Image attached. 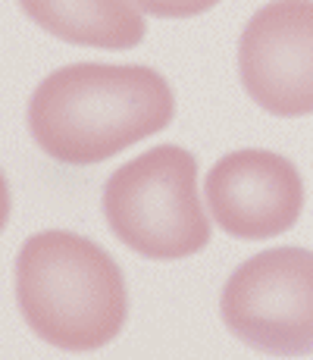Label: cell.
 I'll return each mask as SVG.
<instances>
[{
    "instance_id": "6da1fadb",
    "label": "cell",
    "mask_w": 313,
    "mask_h": 360,
    "mask_svg": "<svg viewBox=\"0 0 313 360\" xmlns=\"http://www.w3.org/2000/svg\"><path fill=\"white\" fill-rule=\"evenodd\" d=\"M176 116L170 82L138 63H69L41 79L25 122L41 150L66 166H94L157 135Z\"/></svg>"
},
{
    "instance_id": "7a4b0ae2",
    "label": "cell",
    "mask_w": 313,
    "mask_h": 360,
    "mask_svg": "<svg viewBox=\"0 0 313 360\" xmlns=\"http://www.w3.org/2000/svg\"><path fill=\"white\" fill-rule=\"evenodd\" d=\"M16 304L41 342L69 354L110 345L129 320L120 263L79 232L47 229L16 254Z\"/></svg>"
},
{
    "instance_id": "3957f363",
    "label": "cell",
    "mask_w": 313,
    "mask_h": 360,
    "mask_svg": "<svg viewBox=\"0 0 313 360\" xmlns=\"http://www.w3.org/2000/svg\"><path fill=\"white\" fill-rule=\"evenodd\" d=\"M107 226L148 260H182L210 245V219L198 198V157L157 144L122 163L101 195Z\"/></svg>"
},
{
    "instance_id": "277c9868",
    "label": "cell",
    "mask_w": 313,
    "mask_h": 360,
    "mask_svg": "<svg viewBox=\"0 0 313 360\" xmlns=\"http://www.w3.org/2000/svg\"><path fill=\"white\" fill-rule=\"evenodd\" d=\"M219 314L260 354H313V251L288 245L248 257L222 285Z\"/></svg>"
},
{
    "instance_id": "5b68a950",
    "label": "cell",
    "mask_w": 313,
    "mask_h": 360,
    "mask_svg": "<svg viewBox=\"0 0 313 360\" xmlns=\"http://www.w3.org/2000/svg\"><path fill=\"white\" fill-rule=\"evenodd\" d=\"M238 75L267 113L285 120L313 113V0H273L248 19Z\"/></svg>"
},
{
    "instance_id": "8992f818",
    "label": "cell",
    "mask_w": 313,
    "mask_h": 360,
    "mask_svg": "<svg viewBox=\"0 0 313 360\" xmlns=\"http://www.w3.org/2000/svg\"><path fill=\"white\" fill-rule=\"evenodd\" d=\"M204 195L226 235L263 241L288 232L304 207V179L298 166L273 150H232L210 166Z\"/></svg>"
},
{
    "instance_id": "52a82bcc",
    "label": "cell",
    "mask_w": 313,
    "mask_h": 360,
    "mask_svg": "<svg viewBox=\"0 0 313 360\" xmlns=\"http://www.w3.org/2000/svg\"><path fill=\"white\" fill-rule=\"evenodd\" d=\"M38 29L75 47L132 51L144 41L148 22L132 0H16Z\"/></svg>"
},
{
    "instance_id": "ba28073f",
    "label": "cell",
    "mask_w": 313,
    "mask_h": 360,
    "mask_svg": "<svg viewBox=\"0 0 313 360\" xmlns=\"http://www.w3.org/2000/svg\"><path fill=\"white\" fill-rule=\"evenodd\" d=\"M141 13H151L157 19H191L213 10L219 0H132Z\"/></svg>"
},
{
    "instance_id": "9c48e42d",
    "label": "cell",
    "mask_w": 313,
    "mask_h": 360,
    "mask_svg": "<svg viewBox=\"0 0 313 360\" xmlns=\"http://www.w3.org/2000/svg\"><path fill=\"white\" fill-rule=\"evenodd\" d=\"M13 210V195H10V182H6L4 169H0V232L6 229V219H10Z\"/></svg>"
}]
</instances>
